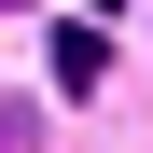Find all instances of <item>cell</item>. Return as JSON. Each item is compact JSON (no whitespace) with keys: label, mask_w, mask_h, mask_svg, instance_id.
<instances>
[{"label":"cell","mask_w":153,"mask_h":153,"mask_svg":"<svg viewBox=\"0 0 153 153\" xmlns=\"http://www.w3.org/2000/svg\"><path fill=\"white\" fill-rule=\"evenodd\" d=\"M56 84L97 97V84H111V42H97V28H56Z\"/></svg>","instance_id":"cell-1"},{"label":"cell","mask_w":153,"mask_h":153,"mask_svg":"<svg viewBox=\"0 0 153 153\" xmlns=\"http://www.w3.org/2000/svg\"><path fill=\"white\" fill-rule=\"evenodd\" d=\"M0 153H42V125H28V111H0Z\"/></svg>","instance_id":"cell-2"}]
</instances>
